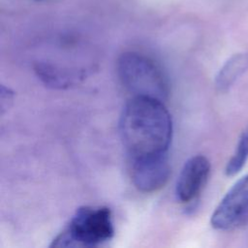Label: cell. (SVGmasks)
Returning <instances> with one entry per match:
<instances>
[{
    "label": "cell",
    "instance_id": "obj_1",
    "mask_svg": "<svg viewBox=\"0 0 248 248\" xmlns=\"http://www.w3.org/2000/svg\"><path fill=\"white\" fill-rule=\"evenodd\" d=\"M119 131L130 160L153 157L167 154L172 123L164 102L133 97L123 108Z\"/></svg>",
    "mask_w": 248,
    "mask_h": 248
},
{
    "label": "cell",
    "instance_id": "obj_2",
    "mask_svg": "<svg viewBox=\"0 0 248 248\" xmlns=\"http://www.w3.org/2000/svg\"><path fill=\"white\" fill-rule=\"evenodd\" d=\"M114 227L111 211L105 206L79 207L64 230L53 239L51 247H91L112 238Z\"/></svg>",
    "mask_w": 248,
    "mask_h": 248
},
{
    "label": "cell",
    "instance_id": "obj_3",
    "mask_svg": "<svg viewBox=\"0 0 248 248\" xmlns=\"http://www.w3.org/2000/svg\"><path fill=\"white\" fill-rule=\"evenodd\" d=\"M117 74L124 88L133 97L165 102L169 84L161 69L148 57L136 52L123 53L117 62Z\"/></svg>",
    "mask_w": 248,
    "mask_h": 248
},
{
    "label": "cell",
    "instance_id": "obj_4",
    "mask_svg": "<svg viewBox=\"0 0 248 248\" xmlns=\"http://www.w3.org/2000/svg\"><path fill=\"white\" fill-rule=\"evenodd\" d=\"M248 214V174L238 179L226 193L212 213L210 224L220 231L237 226Z\"/></svg>",
    "mask_w": 248,
    "mask_h": 248
},
{
    "label": "cell",
    "instance_id": "obj_5",
    "mask_svg": "<svg viewBox=\"0 0 248 248\" xmlns=\"http://www.w3.org/2000/svg\"><path fill=\"white\" fill-rule=\"evenodd\" d=\"M130 172L138 190L143 193L156 192L165 186L170 174L168 155L131 159Z\"/></svg>",
    "mask_w": 248,
    "mask_h": 248
},
{
    "label": "cell",
    "instance_id": "obj_6",
    "mask_svg": "<svg viewBox=\"0 0 248 248\" xmlns=\"http://www.w3.org/2000/svg\"><path fill=\"white\" fill-rule=\"evenodd\" d=\"M210 172V163L202 155L191 157L184 164L175 187V195L180 202L195 200L204 187Z\"/></svg>",
    "mask_w": 248,
    "mask_h": 248
},
{
    "label": "cell",
    "instance_id": "obj_7",
    "mask_svg": "<svg viewBox=\"0 0 248 248\" xmlns=\"http://www.w3.org/2000/svg\"><path fill=\"white\" fill-rule=\"evenodd\" d=\"M248 69V53L240 52L232 55L220 69L216 77V86L225 91Z\"/></svg>",
    "mask_w": 248,
    "mask_h": 248
},
{
    "label": "cell",
    "instance_id": "obj_8",
    "mask_svg": "<svg viewBox=\"0 0 248 248\" xmlns=\"http://www.w3.org/2000/svg\"><path fill=\"white\" fill-rule=\"evenodd\" d=\"M38 76L44 80L46 84L52 87L63 88L69 86L75 82L78 76L74 73H70L67 70L56 68L52 65L41 64L36 67Z\"/></svg>",
    "mask_w": 248,
    "mask_h": 248
},
{
    "label": "cell",
    "instance_id": "obj_9",
    "mask_svg": "<svg viewBox=\"0 0 248 248\" xmlns=\"http://www.w3.org/2000/svg\"><path fill=\"white\" fill-rule=\"evenodd\" d=\"M248 161V126L241 133L235 150L228 161L225 172L228 176L237 174Z\"/></svg>",
    "mask_w": 248,
    "mask_h": 248
}]
</instances>
